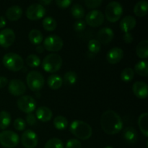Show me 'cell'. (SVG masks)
<instances>
[{
    "mask_svg": "<svg viewBox=\"0 0 148 148\" xmlns=\"http://www.w3.org/2000/svg\"><path fill=\"white\" fill-rule=\"evenodd\" d=\"M104 22V14L98 10L89 12L85 16V23L91 27H98Z\"/></svg>",
    "mask_w": 148,
    "mask_h": 148,
    "instance_id": "8fae6325",
    "label": "cell"
},
{
    "mask_svg": "<svg viewBox=\"0 0 148 148\" xmlns=\"http://www.w3.org/2000/svg\"><path fill=\"white\" fill-rule=\"evenodd\" d=\"M132 91L134 95L140 99H145L147 97V84L143 81L135 82L132 85Z\"/></svg>",
    "mask_w": 148,
    "mask_h": 148,
    "instance_id": "e0dca14e",
    "label": "cell"
},
{
    "mask_svg": "<svg viewBox=\"0 0 148 148\" xmlns=\"http://www.w3.org/2000/svg\"><path fill=\"white\" fill-rule=\"evenodd\" d=\"M14 128L17 131H23L26 127V123L22 118H17L13 123Z\"/></svg>",
    "mask_w": 148,
    "mask_h": 148,
    "instance_id": "8d00e7d4",
    "label": "cell"
},
{
    "mask_svg": "<svg viewBox=\"0 0 148 148\" xmlns=\"http://www.w3.org/2000/svg\"><path fill=\"white\" fill-rule=\"evenodd\" d=\"M2 63L9 70L18 72L24 66V61L21 56L15 53H7L3 56Z\"/></svg>",
    "mask_w": 148,
    "mask_h": 148,
    "instance_id": "3957f363",
    "label": "cell"
},
{
    "mask_svg": "<svg viewBox=\"0 0 148 148\" xmlns=\"http://www.w3.org/2000/svg\"><path fill=\"white\" fill-rule=\"evenodd\" d=\"M137 24V20L135 17L132 15H127L120 21V29L124 33H129L130 30L134 28Z\"/></svg>",
    "mask_w": 148,
    "mask_h": 148,
    "instance_id": "ac0fdd59",
    "label": "cell"
},
{
    "mask_svg": "<svg viewBox=\"0 0 148 148\" xmlns=\"http://www.w3.org/2000/svg\"><path fill=\"white\" fill-rule=\"evenodd\" d=\"M37 122V119L36 116L33 114V113H30L27 114L25 117V123L30 126H34Z\"/></svg>",
    "mask_w": 148,
    "mask_h": 148,
    "instance_id": "60d3db41",
    "label": "cell"
},
{
    "mask_svg": "<svg viewBox=\"0 0 148 148\" xmlns=\"http://www.w3.org/2000/svg\"><path fill=\"white\" fill-rule=\"evenodd\" d=\"M21 143L25 148H35L38 143V137L34 131L27 130L22 134Z\"/></svg>",
    "mask_w": 148,
    "mask_h": 148,
    "instance_id": "7c38bea8",
    "label": "cell"
},
{
    "mask_svg": "<svg viewBox=\"0 0 148 148\" xmlns=\"http://www.w3.org/2000/svg\"><path fill=\"white\" fill-rule=\"evenodd\" d=\"M77 81V75L74 71H69L64 75L63 82L67 85H73Z\"/></svg>",
    "mask_w": 148,
    "mask_h": 148,
    "instance_id": "1f68e13d",
    "label": "cell"
},
{
    "mask_svg": "<svg viewBox=\"0 0 148 148\" xmlns=\"http://www.w3.org/2000/svg\"><path fill=\"white\" fill-rule=\"evenodd\" d=\"M136 53L141 59H147L148 56V40L147 39L138 43L136 48Z\"/></svg>",
    "mask_w": 148,
    "mask_h": 148,
    "instance_id": "cb8c5ba5",
    "label": "cell"
},
{
    "mask_svg": "<svg viewBox=\"0 0 148 148\" xmlns=\"http://www.w3.org/2000/svg\"><path fill=\"white\" fill-rule=\"evenodd\" d=\"M81 143L77 139H70L66 143V148H81Z\"/></svg>",
    "mask_w": 148,
    "mask_h": 148,
    "instance_id": "74e56055",
    "label": "cell"
},
{
    "mask_svg": "<svg viewBox=\"0 0 148 148\" xmlns=\"http://www.w3.org/2000/svg\"><path fill=\"white\" fill-rule=\"evenodd\" d=\"M123 138L129 144H134L138 140V133L134 127H127L124 130Z\"/></svg>",
    "mask_w": 148,
    "mask_h": 148,
    "instance_id": "ffe728a7",
    "label": "cell"
},
{
    "mask_svg": "<svg viewBox=\"0 0 148 148\" xmlns=\"http://www.w3.org/2000/svg\"><path fill=\"white\" fill-rule=\"evenodd\" d=\"M57 23L56 20L51 16L46 17L43 20V27L47 31H53L56 28Z\"/></svg>",
    "mask_w": 148,
    "mask_h": 148,
    "instance_id": "f1b7e54d",
    "label": "cell"
},
{
    "mask_svg": "<svg viewBox=\"0 0 148 148\" xmlns=\"http://www.w3.org/2000/svg\"><path fill=\"white\" fill-rule=\"evenodd\" d=\"M123 39H124V42L127 43H131L133 41V38L132 34L131 33H124V35L123 36Z\"/></svg>",
    "mask_w": 148,
    "mask_h": 148,
    "instance_id": "7bdbcfd3",
    "label": "cell"
},
{
    "mask_svg": "<svg viewBox=\"0 0 148 148\" xmlns=\"http://www.w3.org/2000/svg\"><path fill=\"white\" fill-rule=\"evenodd\" d=\"M27 87L32 91L38 92L43 88L44 85V77L40 72L38 71H30L26 77Z\"/></svg>",
    "mask_w": 148,
    "mask_h": 148,
    "instance_id": "5b68a950",
    "label": "cell"
},
{
    "mask_svg": "<svg viewBox=\"0 0 148 148\" xmlns=\"http://www.w3.org/2000/svg\"><path fill=\"white\" fill-rule=\"evenodd\" d=\"M43 50H44L43 46H40V45H38V46H36V51L38 52V53H43Z\"/></svg>",
    "mask_w": 148,
    "mask_h": 148,
    "instance_id": "7dc6e473",
    "label": "cell"
},
{
    "mask_svg": "<svg viewBox=\"0 0 148 148\" xmlns=\"http://www.w3.org/2000/svg\"><path fill=\"white\" fill-rule=\"evenodd\" d=\"M56 4L60 8H66L72 4L71 0H56Z\"/></svg>",
    "mask_w": 148,
    "mask_h": 148,
    "instance_id": "b9f144b4",
    "label": "cell"
},
{
    "mask_svg": "<svg viewBox=\"0 0 148 148\" xmlns=\"http://www.w3.org/2000/svg\"><path fill=\"white\" fill-rule=\"evenodd\" d=\"M36 119L42 122H48L53 116L51 110L46 106H40L36 109Z\"/></svg>",
    "mask_w": 148,
    "mask_h": 148,
    "instance_id": "d6986e66",
    "label": "cell"
},
{
    "mask_svg": "<svg viewBox=\"0 0 148 148\" xmlns=\"http://www.w3.org/2000/svg\"><path fill=\"white\" fill-rule=\"evenodd\" d=\"M8 90L14 96H21L25 92L26 85L21 79H13L9 83Z\"/></svg>",
    "mask_w": 148,
    "mask_h": 148,
    "instance_id": "5bb4252c",
    "label": "cell"
},
{
    "mask_svg": "<svg viewBox=\"0 0 148 148\" xmlns=\"http://www.w3.org/2000/svg\"><path fill=\"white\" fill-rule=\"evenodd\" d=\"M17 104L19 109L26 114L33 113V111L36 110L37 106L36 100L32 96L27 95H22L20 98H18Z\"/></svg>",
    "mask_w": 148,
    "mask_h": 148,
    "instance_id": "9c48e42d",
    "label": "cell"
},
{
    "mask_svg": "<svg viewBox=\"0 0 148 148\" xmlns=\"http://www.w3.org/2000/svg\"><path fill=\"white\" fill-rule=\"evenodd\" d=\"M124 57V51L119 47H114L110 49L106 55V59L108 63L115 64L119 62Z\"/></svg>",
    "mask_w": 148,
    "mask_h": 148,
    "instance_id": "9a60e30c",
    "label": "cell"
},
{
    "mask_svg": "<svg viewBox=\"0 0 148 148\" xmlns=\"http://www.w3.org/2000/svg\"><path fill=\"white\" fill-rule=\"evenodd\" d=\"M26 64L30 67H37L40 64V57L36 54H30L26 58Z\"/></svg>",
    "mask_w": 148,
    "mask_h": 148,
    "instance_id": "836d02e7",
    "label": "cell"
},
{
    "mask_svg": "<svg viewBox=\"0 0 148 148\" xmlns=\"http://www.w3.org/2000/svg\"><path fill=\"white\" fill-rule=\"evenodd\" d=\"M8 83V79L5 77H0V88H4Z\"/></svg>",
    "mask_w": 148,
    "mask_h": 148,
    "instance_id": "ee69618b",
    "label": "cell"
},
{
    "mask_svg": "<svg viewBox=\"0 0 148 148\" xmlns=\"http://www.w3.org/2000/svg\"><path fill=\"white\" fill-rule=\"evenodd\" d=\"M15 33L11 28H4L0 31V46L8 48L14 43L15 40Z\"/></svg>",
    "mask_w": 148,
    "mask_h": 148,
    "instance_id": "4fadbf2b",
    "label": "cell"
},
{
    "mask_svg": "<svg viewBox=\"0 0 148 148\" xmlns=\"http://www.w3.org/2000/svg\"><path fill=\"white\" fill-rule=\"evenodd\" d=\"M147 121H148V114L147 112L143 113L139 116L138 118V125L141 132L145 136L148 137V130H147Z\"/></svg>",
    "mask_w": 148,
    "mask_h": 148,
    "instance_id": "484cf974",
    "label": "cell"
},
{
    "mask_svg": "<svg viewBox=\"0 0 148 148\" xmlns=\"http://www.w3.org/2000/svg\"><path fill=\"white\" fill-rule=\"evenodd\" d=\"M74 30L77 32H80L82 31L85 29L86 27V23L85 21L82 20H77L75 23H74Z\"/></svg>",
    "mask_w": 148,
    "mask_h": 148,
    "instance_id": "f35d334b",
    "label": "cell"
},
{
    "mask_svg": "<svg viewBox=\"0 0 148 148\" xmlns=\"http://www.w3.org/2000/svg\"><path fill=\"white\" fill-rule=\"evenodd\" d=\"M53 126L56 129L59 130H63L67 127L68 120L66 117L63 116H57L53 119Z\"/></svg>",
    "mask_w": 148,
    "mask_h": 148,
    "instance_id": "f546056e",
    "label": "cell"
},
{
    "mask_svg": "<svg viewBox=\"0 0 148 148\" xmlns=\"http://www.w3.org/2000/svg\"><path fill=\"white\" fill-rule=\"evenodd\" d=\"M62 66V56L58 53H52L48 54L43 59L42 67L46 72L54 73L61 69Z\"/></svg>",
    "mask_w": 148,
    "mask_h": 148,
    "instance_id": "277c9868",
    "label": "cell"
},
{
    "mask_svg": "<svg viewBox=\"0 0 148 148\" xmlns=\"http://www.w3.org/2000/svg\"><path fill=\"white\" fill-rule=\"evenodd\" d=\"M105 148H113V147H111V146H107V147H106Z\"/></svg>",
    "mask_w": 148,
    "mask_h": 148,
    "instance_id": "c3c4849f",
    "label": "cell"
},
{
    "mask_svg": "<svg viewBox=\"0 0 148 148\" xmlns=\"http://www.w3.org/2000/svg\"><path fill=\"white\" fill-rule=\"evenodd\" d=\"M20 143L19 135L11 130H4L0 133V144L4 147L13 148Z\"/></svg>",
    "mask_w": 148,
    "mask_h": 148,
    "instance_id": "52a82bcc",
    "label": "cell"
},
{
    "mask_svg": "<svg viewBox=\"0 0 148 148\" xmlns=\"http://www.w3.org/2000/svg\"><path fill=\"white\" fill-rule=\"evenodd\" d=\"M88 48L89 51L91 52V53H98L101 51V43L97 39H91L88 42Z\"/></svg>",
    "mask_w": 148,
    "mask_h": 148,
    "instance_id": "e575fe53",
    "label": "cell"
},
{
    "mask_svg": "<svg viewBox=\"0 0 148 148\" xmlns=\"http://www.w3.org/2000/svg\"><path fill=\"white\" fill-rule=\"evenodd\" d=\"M134 76V72L133 69L130 67H127L122 70L121 73V78L124 82H129L132 80Z\"/></svg>",
    "mask_w": 148,
    "mask_h": 148,
    "instance_id": "d6a6232c",
    "label": "cell"
},
{
    "mask_svg": "<svg viewBox=\"0 0 148 148\" xmlns=\"http://www.w3.org/2000/svg\"><path fill=\"white\" fill-rule=\"evenodd\" d=\"M134 71L140 76L147 77L148 75V62L147 60L138 62L134 66Z\"/></svg>",
    "mask_w": 148,
    "mask_h": 148,
    "instance_id": "4316f807",
    "label": "cell"
},
{
    "mask_svg": "<svg viewBox=\"0 0 148 148\" xmlns=\"http://www.w3.org/2000/svg\"><path fill=\"white\" fill-rule=\"evenodd\" d=\"M98 39L97 40L103 44H107L111 42L114 37V33L111 27H104L100 29L97 35Z\"/></svg>",
    "mask_w": 148,
    "mask_h": 148,
    "instance_id": "2e32d148",
    "label": "cell"
},
{
    "mask_svg": "<svg viewBox=\"0 0 148 148\" xmlns=\"http://www.w3.org/2000/svg\"><path fill=\"white\" fill-rule=\"evenodd\" d=\"M6 19L4 16H0V28H3L6 25Z\"/></svg>",
    "mask_w": 148,
    "mask_h": 148,
    "instance_id": "f6af8a7d",
    "label": "cell"
},
{
    "mask_svg": "<svg viewBox=\"0 0 148 148\" xmlns=\"http://www.w3.org/2000/svg\"><path fill=\"white\" fill-rule=\"evenodd\" d=\"M23 14V9L19 5H12L6 11V16L11 21L19 20Z\"/></svg>",
    "mask_w": 148,
    "mask_h": 148,
    "instance_id": "44dd1931",
    "label": "cell"
},
{
    "mask_svg": "<svg viewBox=\"0 0 148 148\" xmlns=\"http://www.w3.org/2000/svg\"><path fill=\"white\" fill-rule=\"evenodd\" d=\"M102 130L108 134H116L124 127L122 119L115 111L108 110L102 114L101 118Z\"/></svg>",
    "mask_w": 148,
    "mask_h": 148,
    "instance_id": "6da1fadb",
    "label": "cell"
},
{
    "mask_svg": "<svg viewBox=\"0 0 148 148\" xmlns=\"http://www.w3.org/2000/svg\"><path fill=\"white\" fill-rule=\"evenodd\" d=\"M51 0H41V1H38V4H41L42 6L44 7L45 5H48V4H51Z\"/></svg>",
    "mask_w": 148,
    "mask_h": 148,
    "instance_id": "bcb514c9",
    "label": "cell"
},
{
    "mask_svg": "<svg viewBox=\"0 0 148 148\" xmlns=\"http://www.w3.org/2000/svg\"><path fill=\"white\" fill-rule=\"evenodd\" d=\"M63 40L59 36L51 34L44 39L43 48L49 51L56 52L60 51L63 47Z\"/></svg>",
    "mask_w": 148,
    "mask_h": 148,
    "instance_id": "ba28073f",
    "label": "cell"
},
{
    "mask_svg": "<svg viewBox=\"0 0 148 148\" xmlns=\"http://www.w3.org/2000/svg\"><path fill=\"white\" fill-rule=\"evenodd\" d=\"M11 123V115L6 111L0 112V129L5 130Z\"/></svg>",
    "mask_w": 148,
    "mask_h": 148,
    "instance_id": "83f0119b",
    "label": "cell"
},
{
    "mask_svg": "<svg viewBox=\"0 0 148 148\" xmlns=\"http://www.w3.org/2000/svg\"><path fill=\"white\" fill-rule=\"evenodd\" d=\"M46 14V9L38 3L32 4L26 10V16L29 20H36L42 18Z\"/></svg>",
    "mask_w": 148,
    "mask_h": 148,
    "instance_id": "30bf717a",
    "label": "cell"
},
{
    "mask_svg": "<svg viewBox=\"0 0 148 148\" xmlns=\"http://www.w3.org/2000/svg\"><path fill=\"white\" fill-rule=\"evenodd\" d=\"M102 3V0H85V4L87 6V7L90 9L98 7Z\"/></svg>",
    "mask_w": 148,
    "mask_h": 148,
    "instance_id": "ab89813d",
    "label": "cell"
},
{
    "mask_svg": "<svg viewBox=\"0 0 148 148\" xmlns=\"http://www.w3.org/2000/svg\"><path fill=\"white\" fill-rule=\"evenodd\" d=\"M28 38L33 44L39 45L43 40V33L38 29H33L29 33Z\"/></svg>",
    "mask_w": 148,
    "mask_h": 148,
    "instance_id": "d4e9b609",
    "label": "cell"
},
{
    "mask_svg": "<svg viewBox=\"0 0 148 148\" xmlns=\"http://www.w3.org/2000/svg\"><path fill=\"white\" fill-rule=\"evenodd\" d=\"M123 14V7L119 1H111L106 6L105 15L107 20L111 23L117 22Z\"/></svg>",
    "mask_w": 148,
    "mask_h": 148,
    "instance_id": "8992f818",
    "label": "cell"
},
{
    "mask_svg": "<svg viewBox=\"0 0 148 148\" xmlns=\"http://www.w3.org/2000/svg\"><path fill=\"white\" fill-rule=\"evenodd\" d=\"M0 133H1V132H0Z\"/></svg>",
    "mask_w": 148,
    "mask_h": 148,
    "instance_id": "681fc988",
    "label": "cell"
},
{
    "mask_svg": "<svg viewBox=\"0 0 148 148\" xmlns=\"http://www.w3.org/2000/svg\"><path fill=\"white\" fill-rule=\"evenodd\" d=\"M72 16L76 19H81L85 16V9L81 4H74L71 7Z\"/></svg>",
    "mask_w": 148,
    "mask_h": 148,
    "instance_id": "4dcf8cb0",
    "label": "cell"
},
{
    "mask_svg": "<svg viewBox=\"0 0 148 148\" xmlns=\"http://www.w3.org/2000/svg\"><path fill=\"white\" fill-rule=\"evenodd\" d=\"M69 130L77 138L87 140L92 136V130L90 125L81 120H75L69 127Z\"/></svg>",
    "mask_w": 148,
    "mask_h": 148,
    "instance_id": "7a4b0ae2",
    "label": "cell"
},
{
    "mask_svg": "<svg viewBox=\"0 0 148 148\" xmlns=\"http://www.w3.org/2000/svg\"><path fill=\"white\" fill-rule=\"evenodd\" d=\"M148 11V2L146 0L139 1L134 5V12L137 17H144L147 14Z\"/></svg>",
    "mask_w": 148,
    "mask_h": 148,
    "instance_id": "7402d4cb",
    "label": "cell"
},
{
    "mask_svg": "<svg viewBox=\"0 0 148 148\" xmlns=\"http://www.w3.org/2000/svg\"><path fill=\"white\" fill-rule=\"evenodd\" d=\"M44 148H64V144L60 139L53 137L46 142Z\"/></svg>",
    "mask_w": 148,
    "mask_h": 148,
    "instance_id": "d590c367",
    "label": "cell"
},
{
    "mask_svg": "<svg viewBox=\"0 0 148 148\" xmlns=\"http://www.w3.org/2000/svg\"><path fill=\"white\" fill-rule=\"evenodd\" d=\"M47 83L49 88H51L52 90H57L62 87L63 84V79L59 75L53 74L48 77Z\"/></svg>",
    "mask_w": 148,
    "mask_h": 148,
    "instance_id": "603a6c76",
    "label": "cell"
}]
</instances>
